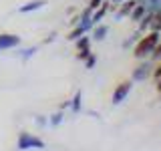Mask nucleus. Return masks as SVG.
Instances as JSON below:
<instances>
[{"instance_id": "nucleus-8", "label": "nucleus", "mask_w": 161, "mask_h": 151, "mask_svg": "<svg viewBox=\"0 0 161 151\" xmlns=\"http://www.w3.org/2000/svg\"><path fill=\"white\" fill-rule=\"evenodd\" d=\"M107 10H109V2H107V0H103V4H101V6H99L97 10H93V16H91V20H93V24H99L101 20L105 18Z\"/></svg>"}, {"instance_id": "nucleus-7", "label": "nucleus", "mask_w": 161, "mask_h": 151, "mask_svg": "<svg viewBox=\"0 0 161 151\" xmlns=\"http://www.w3.org/2000/svg\"><path fill=\"white\" fill-rule=\"evenodd\" d=\"M44 4H47V0H30V2L22 4V6L18 8V12L20 14H28V12H34V10H40Z\"/></svg>"}, {"instance_id": "nucleus-3", "label": "nucleus", "mask_w": 161, "mask_h": 151, "mask_svg": "<svg viewBox=\"0 0 161 151\" xmlns=\"http://www.w3.org/2000/svg\"><path fill=\"white\" fill-rule=\"evenodd\" d=\"M131 89H133V83H131V81H123V83H119L117 87H115V91H113V97H111L113 105H121V103H123V101L129 97Z\"/></svg>"}, {"instance_id": "nucleus-25", "label": "nucleus", "mask_w": 161, "mask_h": 151, "mask_svg": "<svg viewBox=\"0 0 161 151\" xmlns=\"http://www.w3.org/2000/svg\"><path fill=\"white\" fill-rule=\"evenodd\" d=\"M121 2H125V0H113V4H121Z\"/></svg>"}, {"instance_id": "nucleus-24", "label": "nucleus", "mask_w": 161, "mask_h": 151, "mask_svg": "<svg viewBox=\"0 0 161 151\" xmlns=\"http://www.w3.org/2000/svg\"><path fill=\"white\" fill-rule=\"evenodd\" d=\"M157 91H159V93H161V79L157 81Z\"/></svg>"}, {"instance_id": "nucleus-18", "label": "nucleus", "mask_w": 161, "mask_h": 151, "mask_svg": "<svg viewBox=\"0 0 161 151\" xmlns=\"http://www.w3.org/2000/svg\"><path fill=\"white\" fill-rule=\"evenodd\" d=\"M149 57L153 59V60H161V40H159V42H157V47L153 48V53H151Z\"/></svg>"}, {"instance_id": "nucleus-22", "label": "nucleus", "mask_w": 161, "mask_h": 151, "mask_svg": "<svg viewBox=\"0 0 161 151\" xmlns=\"http://www.w3.org/2000/svg\"><path fill=\"white\" fill-rule=\"evenodd\" d=\"M34 121H36V125H38V127H44V125L48 123V119H47V117H42V115H38V117L34 119Z\"/></svg>"}, {"instance_id": "nucleus-2", "label": "nucleus", "mask_w": 161, "mask_h": 151, "mask_svg": "<svg viewBox=\"0 0 161 151\" xmlns=\"http://www.w3.org/2000/svg\"><path fill=\"white\" fill-rule=\"evenodd\" d=\"M16 147L18 151H26V149H44V141L38 139L36 135H30L26 131L18 135V141H16Z\"/></svg>"}, {"instance_id": "nucleus-4", "label": "nucleus", "mask_w": 161, "mask_h": 151, "mask_svg": "<svg viewBox=\"0 0 161 151\" xmlns=\"http://www.w3.org/2000/svg\"><path fill=\"white\" fill-rule=\"evenodd\" d=\"M20 44V36L18 34H0V50H8V48H16Z\"/></svg>"}, {"instance_id": "nucleus-10", "label": "nucleus", "mask_w": 161, "mask_h": 151, "mask_svg": "<svg viewBox=\"0 0 161 151\" xmlns=\"http://www.w3.org/2000/svg\"><path fill=\"white\" fill-rule=\"evenodd\" d=\"M107 34H109V26H107V24H95V26H93V38L95 40H103L105 36H107Z\"/></svg>"}, {"instance_id": "nucleus-15", "label": "nucleus", "mask_w": 161, "mask_h": 151, "mask_svg": "<svg viewBox=\"0 0 161 151\" xmlns=\"http://www.w3.org/2000/svg\"><path fill=\"white\" fill-rule=\"evenodd\" d=\"M38 50V47H28V48H24V50H20V59L22 60H28L30 57H34V53Z\"/></svg>"}, {"instance_id": "nucleus-19", "label": "nucleus", "mask_w": 161, "mask_h": 151, "mask_svg": "<svg viewBox=\"0 0 161 151\" xmlns=\"http://www.w3.org/2000/svg\"><path fill=\"white\" fill-rule=\"evenodd\" d=\"M91 54V48H83V50H77V59L79 60H85Z\"/></svg>"}, {"instance_id": "nucleus-14", "label": "nucleus", "mask_w": 161, "mask_h": 151, "mask_svg": "<svg viewBox=\"0 0 161 151\" xmlns=\"http://www.w3.org/2000/svg\"><path fill=\"white\" fill-rule=\"evenodd\" d=\"M75 47H77V50H83V48H91V36H79L77 40H75Z\"/></svg>"}, {"instance_id": "nucleus-16", "label": "nucleus", "mask_w": 161, "mask_h": 151, "mask_svg": "<svg viewBox=\"0 0 161 151\" xmlns=\"http://www.w3.org/2000/svg\"><path fill=\"white\" fill-rule=\"evenodd\" d=\"M63 119H64V115H63V113H60V111H58V113H54L53 117H50V121H48V123L53 125V127H58V125L63 123Z\"/></svg>"}, {"instance_id": "nucleus-21", "label": "nucleus", "mask_w": 161, "mask_h": 151, "mask_svg": "<svg viewBox=\"0 0 161 151\" xmlns=\"http://www.w3.org/2000/svg\"><path fill=\"white\" fill-rule=\"evenodd\" d=\"M151 75L155 77V81H159V79H161V60H159V64H157V67L153 69V73H151Z\"/></svg>"}, {"instance_id": "nucleus-12", "label": "nucleus", "mask_w": 161, "mask_h": 151, "mask_svg": "<svg viewBox=\"0 0 161 151\" xmlns=\"http://www.w3.org/2000/svg\"><path fill=\"white\" fill-rule=\"evenodd\" d=\"M151 18H153V12H145L143 14V18L139 20V32H143V30H147L149 28V24H151Z\"/></svg>"}, {"instance_id": "nucleus-20", "label": "nucleus", "mask_w": 161, "mask_h": 151, "mask_svg": "<svg viewBox=\"0 0 161 151\" xmlns=\"http://www.w3.org/2000/svg\"><path fill=\"white\" fill-rule=\"evenodd\" d=\"M101 4H103V0H89V8L91 10H97Z\"/></svg>"}, {"instance_id": "nucleus-6", "label": "nucleus", "mask_w": 161, "mask_h": 151, "mask_svg": "<svg viewBox=\"0 0 161 151\" xmlns=\"http://www.w3.org/2000/svg\"><path fill=\"white\" fill-rule=\"evenodd\" d=\"M135 4H137V0H125V2H121V8L115 14V20H123L125 16H129V12L133 10Z\"/></svg>"}, {"instance_id": "nucleus-23", "label": "nucleus", "mask_w": 161, "mask_h": 151, "mask_svg": "<svg viewBox=\"0 0 161 151\" xmlns=\"http://www.w3.org/2000/svg\"><path fill=\"white\" fill-rule=\"evenodd\" d=\"M54 36H57V34H54V32H50L48 36H47V40H44V42H47V44H48V42H53V40H54Z\"/></svg>"}, {"instance_id": "nucleus-17", "label": "nucleus", "mask_w": 161, "mask_h": 151, "mask_svg": "<svg viewBox=\"0 0 161 151\" xmlns=\"http://www.w3.org/2000/svg\"><path fill=\"white\" fill-rule=\"evenodd\" d=\"M95 64H97V57H95V54H93V53H91V54H89V57H87V59H85V67H87V69H93V67H95Z\"/></svg>"}, {"instance_id": "nucleus-11", "label": "nucleus", "mask_w": 161, "mask_h": 151, "mask_svg": "<svg viewBox=\"0 0 161 151\" xmlns=\"http://www.w3.org/2000/svg\"><path fill=\"white\" fill-rule=\"evenodd\" d=\"M80 101H83V93L77 91V93H75V97H73V101L69 103V107L73 109V113H79V111H80Z\"/></svg>"}, {"instance_id": "nucleus-9", "label": "nucleus", "mask_w": 161, "mask_h": 151, "mask_svg": "<svg viewBox=\"0 0 161 151\" xmlns=\"http://www.w3.org/2000/svg\"><path fill=\"white\" fill-rule=\"evenodd\" d=\"M147 12V6H145V4H135L133 6V10H131L129 12V20H133V22H139L141 18H143V14Z\"/></svg>"}, {"instance_id": "nucleus-1", "label": "nucleus", "mask_w": 161, "mask_h": 151, "mask_svg": "<svg viewBox=\"0 0 161 151\" xmlns=\"http://www.w3.org/2000/svg\"><path fill=\"white\" fill-rule=\"evenodd\" d=\"M161 40V32H155V30H151V32H147L143 38H139V42L135 44V50L133 54L137 59H147L151 53H153V48L157 47V42Z\"/></svg>"}, {"instance_id": "nucleus-5", "label": "nucleus", "mask_w": 161, "mask_h": 151, "mask_svg": "<svg viewBox=\"0 0 161 151\" xmlns=\"http://www.w3.org/2000/svg\"><path fill=\"white\" fill-rule=\"evenodd\" d=\"M151 73H153V69H151V64L145 60V63H141L139 67H135L133 69V81H145V79H149L151 77Z\"/></svg>"}, {"instance_id": "nucleus-13", "label": "nucleus", "mask_w": 161, "mask_h": 151, "mask_svg": "<svg viewBox=\"0 0 161 151\" xmlns=\"http://www.w3.org/2000/svg\"><path fill=\"white\" fill-rule=\"evenodd\" d=\"M149 28L155 30V32H161V10H159V12H153V18H151Z\"/></svg>"}]
</instances>
